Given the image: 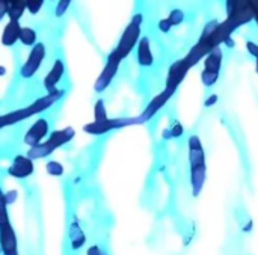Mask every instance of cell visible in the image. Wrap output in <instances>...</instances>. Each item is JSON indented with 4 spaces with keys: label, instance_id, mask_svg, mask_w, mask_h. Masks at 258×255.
Returning a JSON list of instances; mask_svg holds the SVG:
<instances>
[{
    "label": "cell",
    "instance_id": "3957f363",
    "mask_svg": "<svg viewBox=\"0 0 258 255\" xmlns=\"http://www.w3.org/2000/svg\"><path fill=\"white\" fill-rule=\"evenodd\" d=\"M76 136V130L73 127H65L60 130H53L47 139H44L41 144L35 145V147H29L27 150V156L32 160H41V159H47L48 156H51L57 148L70 144Z\"/></svg>",
    "mask_w": 258,
    "mask_h": 255
},
{
    "label": "cell",
    "instance_id": "7402d4cb",
    "mask_svg": "<svg viewBox=\"0 0 258 255\" xmlns=\"http://www.w3.org/2000/svg\"><path fill=\"white\" fill-rule=\"evenodd\" d=\"M8 207H9V206H8L6 198H5V192H3V190H2V187H0V225H2V224H8V222H11Z\"/></svg>",
    "mask_w": 258,
    "mask_h": 255
},
{
    "label": "cell",
    "instance_id": "ac0fdd59",
    "mask_svg": "<svg viewBox=\"0 0 258 255\" xmlns=\"http://www.w3.org/2000/svg\"><path fill=\"white\" fill-rule=\"evenodd\" d=\"M26 11V0H8V17L9 20H18Z\"/></svg>",
    "mask_w": 258,
    "mask_h": 255
},
{
    "label": "cell",
    "instance_id": "d4e9b609",
    "mask_svg": "<svg viewBox=\"0 0 258 255\" xmlns=\"http://www.w3.org/2000/svg\"><path fill=\"white\" fill-rule=\"evenodd\" d=\"M71 3H73V0H57L56 9H54V15L56 17H62L68 11V8L71 6Z\"/></svg>",
    "mask_w": 258,
    "mask_h": 255
},
{
    "label": "cell",
    "instance_id": "8fae6325",
    "mask_svg": "<svg viewBox=\"0 0 258 255\" xmlns=\"http://www.w3.org/2000/svg\"><path fill=\"white\" fill-rule=\"evenodd\" d=\"M0 254L20 255L17 233L11 222L0 225Z\"/></svg>",
    "mask_w": 258,
    "mask_h": 255
},
{
    "label": "cell",
    "instance_id": "f1b7e54d",
    "mask_svg": "<svg viewBox=\"0 0 258 255\" xmlns=\"http://www.w3.org/2000/svg\"><path fill=\"white\" fill-rule=\"evenodd\" d=\"M159 29L162 30V32H169L171 29H172V26H171V23L168 21V18H163V20H160L159 21Z\"/></svg>",
    "mask_w": 258,
    "mask_h": 255
},
{
    "label": "cell",
    "instance_id": "9c48e42d",
    "mask_svg": "<svg viewBox=\"0 0 258 255\" xmlns=\"http://www.w3.org/2000/svg\"><path fill=\"white\" fill-rule=\"evenodd\" d=\"M190 63L186 60V57L175 60L169 70H168V76H166V82H165V89L169 91L171 94H175L177 89L180 88V85L184 82L187 73L190 71Z\"/></svg>",
    "mask_w": 258,
    "mask_h": 255
},
{
    "label": "cell",
    "instance_id": "ffe728a7",
    "mask_svg": "<svg viewBox=\"0 0 258 255\" xmlns=\"http://www.w3.org/2000/svg\"><path fill=\"white\" fill-rule=\"evenodd\" d=\"M107 118H109V115H107V109H106L104 100L98 98L95 101V104H94V121H104Z\"/></svg>",
    "mask_w": 258,
    "mask_h": 255
},
{
    "label": "cell",
    "instance_id": "7c38bea8",
    "mask_svg": "<svg viewBox=\"0 0 258 255\" xmlns=\"http://www.w3.org/2000/svg\"><path fill=\"white\" fill-rule=\"evenodd\" d=\"M174 97V94H171L169 91H166V89H163L162 92H159L156 97H153V100L145 106V109L142 110V113L139 115L141 116V119H142V122L145 124V122H148V121H151L168 103H169V100Z\"/></svg>",
    "mask_w": 258,
    "mask_h": 255
},
{
    "label": "cell",
    "instance_id": "d6986e66",
    "mask_svg": "<svg viewBox=\"0 0 258 255\" xmlns=\"http://www.w3.org/2000/svg\"><path fill=\"white\" fill-rule=\"evenodd\" d=\"M38 35H36V30L32 29V27H27V26H21L20 29V36H18V41L26 45V47H33L38 41Z\"/></svg>",
    "mask_w": 258,
    "mask_h": 255
},
{
    "label": "cell",
    "instance_id": "30bf717a",
    "mask_svg": "<svg viewBox=\"0 0 258 255\" xmlns=\"http://www.w3.org/2000/svg\"><path fill=\"white\" fill-rule=\"evenodd\" d=\"M35 171L33 160L27 154H17L12 159L11 166L8 168V175L17 180H26L29 178Z\"/></svg>",
    "mask_w": 258,
    "mask_h": 255
},
{
    "label": "cell",
    "instance_id": "603a6c76",
    "mask_svg": "<svg viewBox=\"0 0 258 255\" xmlns=\"http://www.w3.org/2000/svg\"><path fill=\"white\" fill-rule=\"evenodd\" d=\"M45 0H26V11H29L32 15H36L42 9Z\"/></svg>",
    "mask_w": 258,
    "mask_h": 255
},
{
    "label": "cell",
    "instance_id": "5b68a950",
    "mask_svg": "<svg viewBox=\"0 0 258 255\" xmlns=\"http://www.w3.org/2000/svg\"><path fill=\"white\" fill-rule=\"evenodd\" d=\"M144 124L141 116H122V118H107L104 121H92L83 127V132L91 136H101L107 135L115 130H121L132 125H141Z\"/></svg>",
    "mask_w": 258,
    "mask_h": 255
},
{
    "label": "cell",
    "instance_id": "52a82bcc",
    "mask_svg": "<svg viewBox=\"0 0 258 255\" xmlns=\"http://www.w3.org/2000/svg\"><path fill=\"white\" fill-rule=\"evenodd\" d=\"M121 62H122V60H121V59L116 56V53L112 50V51L109 53L107 59H106V63H104V67H103L100 76L97 77V80H95V83H94V91H95V92L101 94V92H104V91L112 85L113 79H115L116 74H118V70H119Z\"/></svg>",
    "mask_w": 258,
    "mask_h": 255
},
{
    "label": "cell",
    "instance_id": "277c9868",
    "mask_svg": "<svg viewBox=\"0 0 258 255\" xmlns=\"http://www.w3.org/2000/svg\"><path fill=\"white\" fill-rule=\"evenodd\" d=\"M142 23H144L142 14H136V15H133V18L124 29L116 47L113 48V51L116 53V56L121 60L128 57L130 53L133 51V48H136V45L141 39V33H142Z\"/></svg>",
    "mask_w": 258,
    "mask_h": 255
},
{
    "label": "cell",
    "instance_id": "d6a6232c",
    "mask_svg": "<svg viewBox=\"0 0 258 255\" xmlns=\"http://www.w3.org/2000/svg\"><path fill=\"white\" fill-rule=\"evenodd\" d=\"M6 2H8V0H6Z\"/></svg>",
    "mask_w": 258,
    "mask_h": 255
},
{
    "label": "cell",
    "instance_id": "9a60e30c",
    "mask_svg": "<svg viewBox=\"0 0 258 255\" xmlns=\"http://www.w3.org/2000/svg\"><path fill=\"white\" fill-rule=\"evenodd\" d=\"M136 59L141 67H151L154 63V54L148 36H141L136 45Z\"/></svg>",
    "mask_w": 258,
    "mask_h": 255
},
{
    "label": "cell",
    "instance_id": "83f0119b",
    "mask_svg": "<svg viewBox=\"0 0 258 255\" xmlns=\"http://www.w3.org/2000/svg\"><path fill=\"white\" fill-rule=\"evenodd\" d=\"M17 197H18V192L17 190H9V192H5V198H6V203L8 206H11L12 203L17 201Z\"/></svg>",
    "mask_w": 258,
    "mask_h": 255
},
{
    "label": "cell",
    "instance_id": "8992f818",
    "mask_svg": "<svg viewBox=\"0 0 258 255\" xmlns=\"http://www.w3.org/2000/svg\"><path fill=\"white\" fill-rule=\"evenodd\" d=\"M222 60H224V51L221 47L213 48L204 57V70L201 73V80L207 88H212L218 83L222 70Z\"/></svg>",
    "mask_w": 258,
    "mask_h": 255
},
{
    "label": "cell",
    "instance_id": "7a4b0ae2",
    "mask_svg": "<svg viewBox=\"0 0 258 255\" xmlns=\"http://www.w3.org/2000/svg\"><path fill=\"white\" fill-rule=\"evenodd\" d=\"M187 150H189V166H190V187H192V195L197 198L203 192L207 178L206 151L200 136L192 135L189 138Z\"/></svg>",
    "mask_w": 258,
    "mask_h": 255
},
{
    "label": "cell",
    "instance_id": "f546056e",
    "mask_svg": "<svg viewBox=\"0 0 258 255\" xmlns=\"http://www.w3.org/2000/svg\"><path fill=\"white\" fill-rule=\"evenodd\" d=\"M169 138H178L180 135H183V127L180 125V124H175L172 129H171V132H169Z\"/></svg>",
    "mask_w": 258,
    "mask_h": 255
},
{
    "label": "cell",
    "instance_id": "4dcf8cb0",
    "mask_svg": "<svg viewBox=\"0 0 258 255\" xmlns=\"http://www.w3.org/2000/svg\"><path fill=\"white\" fill-rule=\"evenodd\" d=\"M8 17V2L6 0H0V21Z\"/></svg>",
    "mask_w": 258,
    "mask_h": 255
},
{
    "label": "cell",
    "instance_id": "e0dca14e",
    "mask_svg": "<svg viewBox=\"0 0 258 255\" xmlns=\"http://www.w3.org/2000/svg\"><path fill=\"white\" fill-rule=\"evenodd\" d=\"M20 29H21V24L18 20H9L6 23V26L3 27V32H2V44L5 47H12L18 42V36H20Z\"/></svg>",
    "mask_w": 258,
    "mask_h": 255
},
{
    "label": "cell",
    "instance_id": "4fadbf2b",
    "mask_svg": "<svg viewBox=\"0 0 258 255\" xmlns=\"http://www.w3.org/2000/svg\"><path fill=\"white\" fill-rule=\"evenodd\" d=\"M48 130H50V127H48V121H47V119H44V118L36 119V121L27 129V132H26V135H24V144H26L27 147H35V145L41 144V142L47 138Z\"/></svg>",
    "mask_w": 258,
    "mask_h": 255
},
{
    "label": "cell",
    "instance_id": "1f68e13d",
    "mask_svg": "<svg viewBox=\"0 0 258 255\" xmlns=\"http://www.w3.org/2000/svg\"><path fill=\"white\" fill-rule=\"evenodd\" d=\"M5 74H6V68H5V67H2V65H0V77H3V76H5Z\"/></svg>",
    "mask_w": 258,
    "mask_h": 255
},
{
    "label": "cell",
    "instance_id": "ba28073f",
    "mask_svg": "<svg viewBox=\"0 0 258 255\" xmlns=\"http://www.w3.org/2000/svg\"><path fill=\"white\" fill-rule=\"evenodd\" d=\"M45 54H47V50H45V45L42 42H36L32 48H30V53L26 59V62L21 65L20 68V76L23 79H32L41 68L44 59H45Z\"/></svg>",
    "mask_w": 258,
    "mask_h": 255
},
{
    "label": "cell",
    "instance_id": "484cf974",
    "mask_svg": "<svg viewBox=\"0 0 258 255\" xmlns=\"http://www.w3.org/2000/svg\"><path fill=\"white\" fill-rule=\"evenodd\" d=\"M246 50L255 60V73L258 74V44L254 41H246Z\"/></svg>",
    "mask_w": 258,
    "mask_h": 255
},
{
    "label": "cell",
    "instance_id": "6da1fadb",
    "mask_svg": "<svg viewBox=\"0 0 258 255\" xmlns=\"http://www.w3.org/2000/svg\"><path fill=\"white\" fill-rule=\"evenodd\" d=\"M63 89L57 88L54 91H50V92H45L42 97L33 100L30 104H27L26 107H20V109H15V110H11V112H6V113H2L0 115V130L6 129V127H12L18 122H23L26 119H30L42 112H45L47 109H50L53 104H56L62 97H63Z\"/></svg>",
    "mask_w": 258,
    "mask_h": 255
},
{
    "label": "cell",
    "instance_id": "4316f807",
    "mask_svg": "<svg viewBox=\"0 0 258 255\" xmlns=\"http://www.w3.org/2000/svg\"><path fill=\"white\" fill-rule=\"evenodd\" d=\"M86 255H107L106 249L100 245H92L86 249Z\"/></svg>",
    "mask_w": 258,
    "mask_h": 255
},
{
    "label": "cell",
    "instance_id": "44dd1931",
    "mask_svg": "<svg viewBox=\"0 0 258 255\" xmlns=\"http://www.w3.org/2000/svg\"><path fill=\"white\" fill-rule=\"evenodd\" d=\"M45 171H47V174H48V175H51V177H62V175H63V172H65L63 165H62L60 162H56V160H50V162H47V165H45Z\"/></svg>",
    "mask_w": 258,
    "mask_h": 255
},
{
    "label": "cell",
    "instance_id": "2e32d148",
    "mask_svg": "<svg viewBox=\"0 0 258 255\" xmlns=\"http://www.w3.org/2000/svg\"><path fill=\"white\" fill-rule=\"evenodd\" d=\"M68 240H70V246L73 251H79L85 246L86 243V234L80 225V222L77 219L71 221L70 228H68Z\"/></svg>",
    "mask_w": 258,
    "mask_h": 255
},
{
    "label": "cell",
    "instance_id": "cb8c5ba5",
    "mask_svg": "<svg viewBox=\"0 0 258 255\" xmlns=\"http://www.w3.org/2000/svg\"><path fill=\"white\" fill-rule=\"evenodd\" d=\"M183 20H184V12H183V11H180V9H174V11L169 14V17H168V21L171 23V26H172V27H174V26L181 24V23H183Z\"/></svg>",
    "mask_w": 258,
    "mask_h": 255
},
{
    "label": "cell",
    "instance_id": "5bb4252c",
    "mask_svg": "<svg viewBox=\"0 0 258 255\" xmlns=\"http://www.w3.org/2000/svg\"><path fill=\"white\" fill-rule=\"evenodd\" d=\"M63 76H65V63H63L62 59H56L53 62L50 71L47 73V76L42 80V85H44L45 92H50V91L57 89V85L63 79Z\"/></svg>",
    "mask_w": 258,
    "mask_h": 255
}]
</instances>
